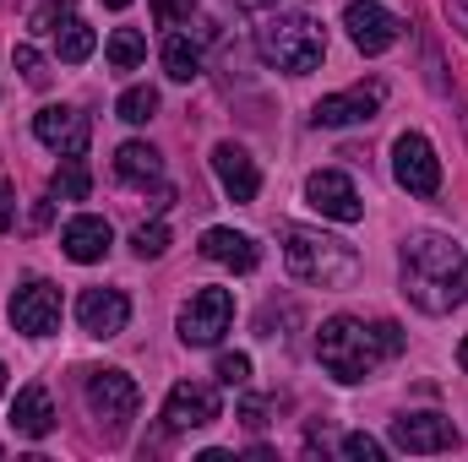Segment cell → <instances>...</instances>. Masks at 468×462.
<instances>
[{
  "label": "cell",
  "mask_w": 468,
  "mask_h": 462,
  "mask_svg": "<svg viewBox=\"0 0 468 462\" xmlns=\"http://www.w3.org/2000/svg\"><path fill=\"white\" fill-rule=\"evenodd\" d=\"M403 353V332H398V321H376V327H365V321H354V316H333V321H322V332H316V359H322V370L333 375V381H365L381 359H398Z\"/></svg>",
  "instance_id": "cell-2"
},
{
  "label": "cell",
  "mask_w": 468,
  "mask_h": 462,
  "mask_svg": "<svg viewBox=\"0 0 468 462\" xmlns=\"http://www.w3.org/2000/svg\"><path fill=\"white\" fill-rule=\"evenodd\" d=\"M164 71H169L175 82H197V77H202V49H197L186 33H169V38H164Z\"/></svg>",
  "instance_id": "cell-21"
},
{
  "label": "cell",
  "mask_w": 468,
  "mask_h": 462,
  "mask_svg": "<svg viewBox=\"0 0 468 462\" xmlns=\"http://www.w3.org/2000/svg\"><path fill=\"white\" fill-rule=\"evenodd\" d=\"M392 180L409 191V196H436L441 191V158L436 147L420 136V131H403L392 142Z\"/></svg>",
  "instance_id": "cell-6"
},
{
  "label": "cell",
  "mask_w": 468,
  "mask_h": 462,
  "mask_svg": "<svg viewBox=\"0 0 468 462\" xmlns=\"http://www.w3.org/2000/svg\"><path fill=\"white\" fill-rule=\"evenodd\" d=\"M33 136L49 152H60V158H82L88 142H93V120L82 115V110H71V104H44L33 115Z\"/></svg>",
  "instance_id": "cell-10"
},
{
  "label": "cell",
  "mask_w": 468,
  "mask_h": 462,
  "mask_svg": "<svg viewBox=\"0 0 468 462\" xmlns=\"http://www.w3.org/2000/svg\"><path fill=\"white\" fill-rule=\"evenodd\" d=\"M344 27H349V38H354L359 55H381V49H392L398 33H403V22H398L387 5H376V0H349V5H344Z\"/></svg>",
  "instance_id": "cell-11"
},
{
  "label": "cell",
  "mask_w": 468,
  "mask_h": 462,
  "mask_svg": "<svg viewBox=\"0 0 468 462\" xmlns=\"http://www.w3.org/2000/svg\"><path fill=\"white\" fill-rule=\"evenodd\" d=\"M305 202H311L322 218H333V224H359V218H365V202H359L354 180L338 174V169H316V174L305 180Z\"/></svg>",
  "instance_id": "cell-12"
},
{
  "label": "cell",
  "mask_w": 468,
  "mask_h": 462,
  "mask_svg": "<svg viewBox=\"0 0 468 462\" xmlns=\"http://www.w3.org/2000/svg\"><path fill=\"white\" fill-rule=\"evenodd\" d=\"M131 250H136L142 261H158V256L169 250V224H142V229L131 234Z\"/></svg>",
  "instance_id": "cell-26"
},
{
  "label": "cell",
  "mask_w": 468,
  "mask_h": 462,
  "mask_svg": "<svg viewBox=\"0 0 468 462\" xmlns=\"http://www.w3.org/2000/svg\"><path fill=\"white\" fill-rule=\"evenodd\" d=\"M93 44H99V38H93V27H88V22H77V16H66V22L55 27V55H60L66 66H82V60L93 55Z\"/></svg>",
  "instance_id": "cell-22"
},
{
  "label": "cell",
  "mask_w": 468,
  "mask_h": 462,
  "mask_svg": "<svg viewBox=\"0 0 468 462\" xmlns=\"http://www.w3.org/2000/svg\"><path fill=\"white\" fill-rule=\"evenodd\" d=\"M136 403H142V392L125 370H93L88 375V408L110 425V436H120L136 419Z\"/></svg>",
  "instance_id": "cell-9"
},
{
  "label": "cell",
  "mask_w": 468,
  "mask_h": 462,
  "mask_svg": "<svg viewBox=\"0 0 468 462\" xmlns=\"http://www.w3.org/2000/svg\"><path fill=\"white\" fill-rule=\"evenodd\" d=\"M213 419H224V403H218V386H207V381H180L164 403V430L169 436L207 430Z\"/></svg>",
  "instance_id": "cell-8"
},
{
  "label": "cell",
  "mask_w": 468,
  "mask_h": 462,
  "mask_svg": "<svg viewBox=\"0 0 468 462\" xmlns=\"http://www.w3.org/2000/svg\"><path fill=\"white\" fill-rule=\"evenodd\" d=\"M88 191H93V174H88L82 158H66V163L55 169V180H49V196H60V202H82Z\"/></svg>",
  "instance_id": "cell-23"
},
{
  "label": "cell",
  "mask_w": 468,
  "mask_h": 462,
  "mask_svg": "<svg viewBox=\"0 0 468 462\" xmlns=\"http://www.w3.org/2000/svg\"><path fill=\"white\" fill-rule=\"evenodd\" d=\"M256 55H261L272 71L305 77V71H316V66H322V55H327L322 22H316V16H305V11L272 16L267 27H256Z\"/></svg>",
  "instance_id": "cell-4"
},
{
  "label": "cell",
  "mask_w": 468,
  "mask_h": 462,
  "mask_svg": "<svg viewBox=\"0 0 468 462\" xmlns=\"http://www.w3.org/2000/svg\"><path fill=\"white\" fill-rule=\"evenodd\" d=\"M104 5H110V11H125V5H131V0H104Z\"/></svg>",
  "instance_id": "cell-36"
},
{
  "label": "cell",
  "mask_w": 468,
  "mask_h": 462,
  "mask_svg": "<svg viewBox=\"0 0 468 462\" xmlns=\"http://www.w3.org/2000/svg\"><path fill=\"white\" fill-rule=\"evenodd\" d=\"M202 256L207 261H218V267H234V272H250L256 261H261V250H256V239L239 229H207L202 234Z\"/></svg>",
  "instance_id": "cell-19"
},
{
  "label": "cell",
  "mask_w": 468,
  "mask_h": 462,
  "mask_svg": "<svg viewBox=\"0 0 468 462\" xmlns=\"http://www.w3.org/2000/svg\"><path fill=\"white\" fill-rule=\"evenodd\" d=\"M381 99H387V88H381V82H359V88H349V93H333V99H322V104L311 110V120H316V125H327V131L365 125V120H376Z\"/></svg>",
  "instance_id": "cell-14"
},
{
  "label": "cell",
  "mask_w": 468,
  "mask_h": 462,
  "mask_svg": "<svg viewBox=\"0 0 468 462\" xmlns=\"http://www.w3.org/2000/svg\"><path fill=\"white\" fill-rule=\"evenodd\" d=\"M458 364H463V375H468V338L458 343Z\"/></svg>",
  "instance_id": "cell-35"
},
{
  "label": "cell",
  "mask_w": 468,
  "mask_h": 462,
  "mask_svg": "<svg viewBox=\"0 0 468 462\" xmlns=\"http://www.w3.org/2000/svg\"><path fill=\"white\" fill-rule=\"evenodd\" d=\"M239 419H245L250 430H261V425H267V403H261V397H245V403H239Z\"/></svg>",
  "instance_id": "cell-31"
},
{
  "label": "cell",
  "mask_w": 468,
  "mask_h": 462,
  "mask_svg": "<svg viewBox=\"0 0 468 462\" xmlns=\"http://www.w3.org/2000/svg\"><path fill=\"white\" fill-rule=\"evenodd\" d=\"M213 174H218V185H224L229 202H256V191H261L256 158H250L239 142H218V147H213Z\"/></svg>",
  "instance_id": "cell-16"
},
{
  "label": "cell",
  "mask_w": 468,
  "mask_h": 462,
  "mask_svg": "<svg viewBox=\"0 0 468 462\" xmlns=\"http://www.w3.org/2000/svg\"><path fill=\"white\" fill-rule=\"evenodd\" d=\"M398 272H403V294L425 316H452L468 299V256L447 234H409L398 250Z\"/></svg>",
  "instance_id": "cell-1"
},
{
  "label": "cell",
  "mask_w": 468,
  "mask_h": 462,
  "mask_svg": "<svg viewBox=\"0 0 468 462\" xmlns=\"http://www.w3.org/2000/svg\"><path fill=\"white\" fill-rule=\"evenodd\" d=\"M11 430L27 436V441H44V436L55 430V403H49V392H44L38 381L16 392V403H11Z\"/></svg>",
  "instance_id": "cell-18"
},
{
  "label": "cell",
  "mask_w": 468,
  "mask_h": 462,
  "mask_svg": "<svg viewBox=\"0 0 468 462\" xmlns=\"http://www.w3.org/2000/svg\"><path fill=\"white\" fill-rule=\"evenodd\" d=\"M0 229H11V185L0 180Z\"/></svg>",
  "instance_id": "cell-34"
},
{
  "label": "cell",
  "mask_w": 468,
  "mask_h": 462,
  "mask_svg": "<svg viewBox=\"0 0 468 462\" xmlns=\"http://www.w3.org/2000/svg\"><path fill=\"white\" fill-rule=\"evenodd\" d=\"M234 321V294L229 289H197L180 310V343L186 348H213Z\"/></svg>",
  "instance_id": "cell-5"
},
{
  "label": "cell",
  "mask_w": 468,
  "mask_h": 462,
  "mask_svg": "<svg viewBox=\"0 0 468 462\" xmlns=\"http://www.w3.org/2000/svg\"><path fill=\"white\" fill-rule=\"evenodd\" d=\"M77 321L88 338H120L125 321H131V299L120 289H82L77 299Z\"/></svg>",
  "instance_id": "cell-15"
},
{
  "label": "cell",
  "mask_w": 468,
  "mask_h": 462,
  "mask_svg": "<svg viewBox=\"0 0 468 462\" xmlns=\"http://www.w3.org/2000/svg\"><path fill=\"white\" fill-rule=\"evenodd\" d=\"M5 375H11V370H5V364H0V397H5Z\"/></svg>",
  "instance_id": "cell-37"
},
{
  "label": "cell",
  "mask_w": 468,
  "mask_h": 462,
  "mask_svg": "<svg viewBox=\"0 0 468 462\" xmlns=\"http://www.w3.org/2000/svg\"><path fill=\"white\" fill-rule=\"evenodd\" d=\"M191 0H153V11H158V22H180V11H186Z\"/></svg>",
  "instance_id": "cell-32"
},
{
  "label": "cell",
  "mask_w": 468,
  "mask_h": 462,
  "mask_svg": "<svg viewBox=\"0 0 468 462\" xmlns=\"http://www.w3.org/2000/svg\"><path fill=\"white\" fill-rule=\"evenodd\" d=\"M115 174L125 185H158V180H164V158H158V147H147V142H125L115 152Z\"/></svg>",
  "instance_id": "cell-20"
},
{
  "label": "cell",
  "mask_w": 468,
  "mask_h": 462,
  "mask_svg": "<svg viewBox=\"0 0 468 462\" xmlns=\"http://www.w3.org/2000/svg\"><path fill=\"white\" fill-rule=\"evenodd\" d=\"M213 375H218V386H245L250 381V359L245 353H218V370Z\"/></svg>",
  "instance_id": "cell-28"
},
{
  "label": "cell",
  "mask_w": 468,
  "mask_h": 462,
  "mask_svg": "<svg viewBox=\"0 0 468 462\" xmlns=\"http://www.w3.org/2000/svg\"><path fill=\"white\" fill-rule=\"evenodd\" d=\"M66 16H71V0H44V5L33 11V33H49V38H55V27H60Z\"/></svg>",
  "instance_id": "cell-29"
},
{
  "label": "cell",
  "mask_w": 468,
  "mask_h": 462,
  "mask_svg": "<svg viewBox=\"0 0 468 462\" xmlns=\"http://www.w3.org/2000/svg\"><path fill=\"white\" fill-rule=\"evenodd\" d=\"M447 16H452V27L468 38V0H447Z\"/></svg>",
  "instance_id": "cell-33"
},
{
  "label": "cell",
  "mask_w": 468,
  "mask_h": 462,
  "mask_svg": "<svg viewBox=\"0 0 468 462\" xmlns=\"http://www.w3.org/2000/svg\"><path fill=\"white\" fill-rule=\"evenodd\" d=\"M392 446H403L414 457H431V452H452L458 430L441 414H403V419H392Z\"/></svg>",
  "instance_id": "cell-13"
},
{
  "label": "cell",
  "mask_w": 468,
  "mask_h": 462,
  "mask_svg": "<svg viewBox=\"0 0 468 462\" xmlns=\"http://www.w3.org/2000/svg\"><path fill=\"white\" fill-rule=\"evenodd\" d=\"M11 60H16V71H22V82H27V88H44V82H49V66H44V55H38L33 44H16V49H11Z\"/></svg>",
  "instance_id": "cell-27"
},
{
  "label": "cell",
  "mask_w": 468,
  "mask_h": 462,
  "mask_svg": "<svg viewBox=\"0 0 468 462\" xmlns=\"http://www.w3.org/2000/svg\"><path fill=\"white\" fill-rule=\"evenodd\" d=\"M344 457H354V462H381V441H370V436H344Z\"/></svg>",
  "instance_id": "cell-30"
},
{
  "label": "cell",
  "mask_w": 468,
  "mask_h": 462,
  "mask_svg": "<svg viewBox=\"0 0 468 462\" xmlns=\"http://www.w3.org/2000/svg\"><path fill=\"white\" fill-rule=\"evenodd\" d=\"M110 245H115V229H110L104 218H93V213H82V218H71V224L60 229V250H66L71 261H82V267L104 261Z\"/></svg>",
  "instance_id": "cell-17"
},
{
  "label": "cell",
  "mask_w": 468,
  "mask_h": 462,
  "mask_svg": "<svg viewBox=\"0 0 468 462\" xmlns=\"http://www.w3.org/2000/svg\"><path fill=\"white\" fill-rule=\"evenodd\" d=\"M11 327L22 338H49L60 327V289L49 278H27L16 294H11Z\"/></svg>",
  "instance_id": "cell-7"
},
{
  "label": "cell",
  "mask_w": 468,
  "mask_h": 462,
  "mask_svg": "<svg viewBox=\"0 0 468 462\" xmlns=\"http://www.w3.org/2000/svg\"><path fill=\"white\" fill-rule=\"evenodd\" d=\"M115 115L125 120V125H147V120L158 115V93L153 88H125L115 104Z\"/></svg>",
  "instance_id": "cell-25"
},
{
  "label": "cell",
  "mask_w": 468,
  "mask_h": 462,
  "mask_svg": "<svg viewBox=\"0 0 468 462\" xmlns=\"http://www.w3.org/2000/svg\"><path fill=\"white\" fill-rule=\"evenodd\" d=\"M104 55H110V66H115V71H136V66L147 60V38H142L136 27H115Z\"/></svg>",
  "instance_id": "cell-24"
},
{
  "label": "cell",
  "mask_w": 468,
  "mask_h": 462,
  "mask_svg": "<svg viewBox=\"0 0 468 462\" xmlns=\"http://www.w3.org/2000/svg\"><path fill=\"white\" fill-rule=\"evenodd\" d=\"M283 261L311 289H349L354 278H359V256L344 239H333V234H322V229H289L283 234Z\"/></svg>",
  "instance_id": "cell-3"
},
{
  "label": "cell",
  "mask_w": 468,
  "mask_h": 462,
  "mask_svg": "<svg viewBox=\"0 0 468 462\" xmlns=\"http://www.w3.org/2000/svg\"><path fill=\"white\" fill-rule=\"evenodd\" d=\"M245 5H250V11H261V5H272V0H245Z\"/></svg>",
  "instance_id": "cell-38"
}]
</instances>
